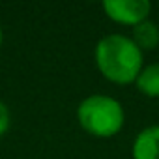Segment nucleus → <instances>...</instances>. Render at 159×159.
<instances>
[{
	"instance_id": "5",
	"label": "nucleus",
	"mask_w": 159,
	"mask_h": 159,
	"mask_svg": "<svg viewBox=\"0 0 159 159\" xmlns=\"http://www.w3.org/2000/svg\"><path fill=\"white\" fill-rule=\"evenodd\" d=\"M135 45L146 52V51H155L159 47V25L153 23L152 19L142 21L140 25L131 28V36H129Z\"/></svg>"
},
{
	"instance_id": "3",
	"label": "nucleus",
	"mask_w": 159,
	"mask_h": 159,
	"mask_svg": "<svg viewBox=\"0 0 159 159\" xmlns=\"http://www.w3.org/2000/svg\"><path fill=\"white\" fill-rule=\"evenodd\" d=\"M101 8L112 23L129 28L150 19L152 13V4L148 0H105Z\"/></svg>"
},
{
	"instance_id": "1",
	"label": "nucleus",
	"mask_w": 159,
	"mask_h": 159,
	"mask_svg": "<svg viewBox=\"0 0 159 159\" xmlns=\"http://www.w3.org/2000/svg\"><path fill=\"white\" fill-rule=\"evenodd\" d=\"M94 60L99 75L118 86L135 84L144 67V52L125 34L103 36L96 43Z\"/></svg>"
},
{
	"instance_id": "4",
	"label": "nucleus",
	"mask_w": 159,
	"mask_h": 159,
	"mask_svg": "<svg viewBox=\"0 0 159 159\" xmlns=\"http://www.w3.org/2000/svg\"><path fill=\"white\" fill-rule=\"evenodd\" d=\"M131 159H159V125H148L135 135Z\"/></svg>"
},
{
	"instance_id": "8",
	"label": "nucleus",
	"mask_w": 159,
	"mask_h": 159,
	"mask_svg": "<svg viewBox=\"0 0 159 159\" xmlns=\"http://www.w3.org/2000/svg\"><path fill=\"white\" fill-rule=\"evenodd\" d=\"M4 43V30H2V25H0V47Z\"/></svg>"
},
{
	"instance_id": "6",
	"label": "nucleus",
	"mask_w": 159,
	"mask_h": 159,
	"mask_svg": "<svg viewBox=\"0 0 159 159\" xmlns=\"http://www.w3.org/2000/svg\"><path fill=\"white\" fill-rule=\"evenodd\" d=\"M135 86L146 98H152V99L159 98V62L148 64L140 69Z\"/></svg>"
},
{
	"instance_id": "2",
	"label": "nucleus",
	"mask_w": 159,
	"mask_h": 159,
	"mask_svg": "<svg viewBox=\"0 0 159 159\" xmlns=\"http://www.w3.org/2000/svg\"><path fill=\"white\" fill-rule=\"evenodd\" d=\"M81 129L94 139H112L125 125L124 105L107 94H90L75 111Z\"/></svg>"
},
{
	"instance_id": "7",
	"label": "nucleus",
	"mask_w": 159,
	"mask_h": 159,
	"mask_svg": "<svg viewBox=\"0 0 159 159\" xmlns=\"http://www.w3.org/2000/svg\"><path fill=\"white\" fill-rule=\"evenodd\" d=\"M11 127V112L8 109V105L0 99V137H4Z\"/></svg>"
}]
</instances>
